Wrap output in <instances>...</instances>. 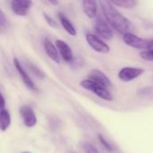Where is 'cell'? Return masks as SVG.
Listing matches in <instances>:
<instances>
[{
  "instance_id": "6da1fadb",
  "label": "cell",
  "mask_w": 153,
  "mask_h": 153,
  "mask_svg": "<svg viewBox=\"0 0 153 153\" xmlns=\"http://www.w3.org/2000/svg\"><path fill=\"white\" fill-rule=\"evenodd\" d=\"M100 5L107 22L113 29L123 34L133 33L135 30L134 25L115 7L112 2L100 1Z\"/></svg>"
},
{
  "instance_id": "7a4b0ae2",
  "label": "cell",
  "mask_w": 153,
  "mask_h": 153,
  "mask_svg": "<svg viewBox=\"0 0 153 153\" xmlns=\"http://www.w3.org/2000/svg\"><path fill=\"white\" fill-rule=\"evenodd\" d=\"M81 86L85 89L88 90L91 92H93L95 95H97L98 97L108 100V101H111L113 100V97L111 95V93L109 92V91L108 90V88L90 80V79H86L81 82Z\"/></svg>"
},
{
  "instance_id": "3957f363",
  "label": "cell",
  "mask_w": 153,
  "mask_h": 153,
  "mask_svg": "<svg viewBox=\"0 0 153 153\" xmlns=\"http://www.w3.org/2000/svg\"><path fill=\"white\" fill-rule=\"evenodd\" d=\"M123 40L125 41V43L126 45H128L132 48H138V49H145V50L148 49V47H149V44L151 41V40L140 38L134 33L124 34Z\"/></svg>"
},
{
  "instance_id": "277c9868",
  "label": "cell",
  "mask_w": 153,
  "mask_h": 153,
  "mask_svg": "<svg viewBox=\"0 0 153 153\" xmlns=\"http://www.w3.org/2000/svg\"><path fill=\"white\" fill-rule=\"evenodd\" d=\"M94 30L99 36L105 39L109 40L113 39V30L107 20H104L102 17H99L97 19L94 25Z\"/></svg>"
},
{
  "instance_id": "5b68a950",
  "label": "cell",
  "mask_w": 153,
  "mask_h": 153,
  "mask_svg": "<svg viewBox=\"0 0 153 153\" xmlns=\"http://www.w3.org/2000/svg\"><path fill=\"white\" fill-rule=\"evenodd\" d=\"M86 40H87L88 44L91 46V48L99 53L107 54L110 51L109 46L96 35H93L91 33L87 34L86 35Z\"/></svg>"
},
{
  "instance_id": "8992f818",
  "label": "cell",
  "mask_w": 153,
  "mask_h": 153,
  "mask_svg": "<svg viewBox=\"0 0 153 153\" xmlns=\"http://www.w3.org/2000/svg\"><path fill=\"white\" fill-rule=\"evenodd\" d=\"M144 73V70L138 67H124L118 73V77L124 82L133 81Z\"/></svg>"
},
{
  "instance_id": "52a82bcc",
  "label": "cell",
  "mask_w": 153,
  "mask_h": 153,
  "mask_svg": "<svg viewBox=\"0 0 153 153\" xmlns=\"http://www.w3.org/2000/svg\"><path fill=\"white\" fill-rule=\"evenodd\" d=\"M20 113H21V117L22 118L23 124L27 127H33L34 126H36L37 117L33 109L30 106L28 105L22 106L20 108Z\"/></svg>"
},
{
  "instance_id": "ba28073f",
  "label": "cell",
  "mask_w": 153,
  "mask_h": 153,
  "mask_svg": "<svg viewBox=\"0 0 153 153\" xmlns=\"http://www.w3.org/2000/svg\"><path fill=\"white\" fill-rule=\"evenodd\" d=\"M32 2L30 0H13L11 2L13 12L19 16L27 15L28 10L31 7Z\"/></svg>"
},
{
  "instance_id": "9c48e42d",
  "label": "cell",
  "mask_w": 153,
  "mask_h": 153,
  "mask_svg": "<svg viewBox=\"0 0 153 153\" xmlns=\"http://www.w3.org/2000/svg\"><path fill=\"white\" fill-rule=\"evenodd\" d=\"M88 79H90L106 88H110L112 86V82H111L110 79L103 72L97 70V69L91 71V73L89 74Z\"/></svg>"
},
{
  "instance_id": "30bf717a",
  "label": "cell",
  "mask_w": 153,
  "mask_h": 153,
  "mask_svg": "<svg viewBox=\"0 0 153 153\" xmlns=\"http://www.w3.org/2000/svg\"><path fill=\"white\" fill-rule=\"evenodd\" d=\"M56 46L58 49L60 56L65 62H72L74 60L73 50L66 42H65L64 40H61V39H57L56 41Z\"/></svg>"
},
{
  "instance_id": "8fae6325",
  "label": "cell",
  "mask_w": 153,
  "mask_h": 153,
  "mask_svg": "<svg viewBox=\"0 0 153 153\" xmlns=\"http://www.w3.org/2000/svg\"><path fill=\"white\" fill-rule=\"evenodd\" d=\"M13 64H14V66H15L17 72H18L19 74H20V76L22 77V79L24 84L26 85V87H27L28 89L31 90V91H36L37 89H36V86H35L34 82H33L32 80L30 78L29 74H28L27 72L24 70L23 66L22 65V64L19 62V60H18L17 58H14V59H13Z\"/></svg>"
},
{
  "instance_id": "7c38bea8",
  "label": "cell",
  "mask_w": 153,
  "mask_h": 153,
  "mask_svg": "<svg viewBox=\"0 0 153 153\" xmlns=\"http://www.w3.org/2000/svg\"><path fill=\"white\" fill-rule=\"evenodd\" d=\"M44 48H45V51L49 58H51L54 62H56L57 64L60 63V54L58 52L56 46H55L48 39H46L44 41Z\"/></svg>"
},
{
  "instance_id": "4fadbf2b",
  "label": "cell",
  "mask_w": 153,
  "mask_h": 153,
  "mask_svg": "<svg viewBox=\"0 0 153 153\" xmlns=\"http://www.w3.org/2000/svg\"><path fill=\"white\" fill-rule=\"evenodd\" d=\"M82 9L89 18H94L98 12L97 3L92 0H84L82 1Z\"/></svg>"
},
{
  "instance_id": "5bb4252c",
  "label": "cell",
  "mask_w": 153,
  "mask_h": 153,
  "mask_svg": "<svg viewBox=\"0 0 153 153\" xmlns=\"http://www.w3.org/2000/svg\"><path fill=\"white\" fill-rule=\"evenodd\" d=\"M59 20H60V22H61V24H62V26L64 27V29L70 34V35H72V36H75L76 35V29H75V27L74 26V24L71 22V21L66 17V16H65L63 13H59Z\"/></svg>"
},
{
  "instance_id": "9a60e30c",
  "label": "cell",
  "mask_w": 153,
  "mask_h": 153,
  "mask_svg": "<svg viewBox=\"0 0 153 153\" xmlns=\"http://www.w3.org/2000/svg\"><path fill=\"white\" fill-rule=\"evenodd\" d=\"M0 118H1V129L4 132L11 125V116H10V113L5 108L1 109V111H0Z\"/></svg>"
},
{
  "instance_id": "2e32d148",
  "label": "cell",
  "mask_w": 153,
  "mask_h": 153,
  "mask_svg": "<svg viewBox=\"0 0 153 153\" xmlns=\"http://www.w3.org/2000/svg\"><path fill=\"white\" fill-rule=\"evenodd\" d=\"M112 4L114 5H117L124 8H132L136 4V2L134 0H118V1H113Z\"/></svg>"
},
{
  "instance_id": "e0dca14e",
  "label": "cell",
  "mask_w": 153,
  "mask_h": 153,
  "mask_svg": "<svg viewBox=\"0 0 153 153\" xmlns=\"http://www.w3.org/2000/svg\"><path fill=\"white\" fill-rule=\"evenodd\" d=\"M28 67H29L30 70L32 72V74H33L34 75H36L37 77H39V78H44V77H45L44 73H43L39 68H38L37 66H34V65H32L31 64H30V65H28Z\"/></svg>"
},
{
  "instance_id": "ac0fdd59",
  "label": "cell",
  "mask_w": 153,
  "mask_h": 153,
  "mask_svg": "<svg viewBox=\"0 0 153 153\" xmlns=\"http://www.w3.org/2000/svg\"><path fill=\"white\" fill-rule=\"evenodd\" d=\"M82 148L86 153H100L95 146H93L92 144H91L90 143H87V142L82 143Z\"/></svg>"
},
{
  "instance_id": "d6986e66",
  "label": "cell",
  "mask_w": 153,
  "mask_h": 153,
  "mask_svg": "<svg viewBox=\"0 0 153 153\" xmlns=\"http://www.w3.org/2000/svg\"><path fill=\"white\" fill-rule=\"evenodd\" d=\"M140 56L144 60L153 61V51H151V50H143L140 53Z\"/></svg>"
},
{
  "instance_id": "ffe728a7",
  "label": "cell",
  "mask_w": 153,
  "mask_h": 153,
  "mask_svg": "<svg viewBox=\"0 0 153 153\" xmlns=\"http://www.w3.org/2000/svg\"><path fill=\"white\" fill-rule=\"evenodd\" d=\"M99 140L100 141V143H102V145H103L107 150H108L109 152H112V150H113L112 146L110 145V143H108L105 140V138H104L101 134H99Z\"/></svg>"
},
{
  "instance_id": "44dd1931",
  "label": "cell",
  "mask_w": 153,
  "mask_h": 153,
  "mask_svg": "<svg viewBox=\"0 0 153 153\" xmlns=\"http://www.w3.org/2000/svg\"><path fill=\"white\" fill-rule=\"evenodd\" d=\"M44 17H45V20H46V22H48V25H50L51 27H56V22L51 17H49V16L47 15L46 13L44 14Z\"/></svg>"
},
{
  "instance_id": "7402d4cb",
  "label": "cell",
  "mask_w": 153,
  "mask_h": 153,
  "mask_svg": "<svg viewBox=\"0 0 153 153\" xmlns=\"http://www.w3.org/2000/svg\"><path fill=\"white\" fill-rule=\"evenodd\" d=\"M6 22V20H5V17H4V14L2 11H0V26L3 28Z\"/></svg>"
},
{
  "instance_id": "603a6c76",
  "label": "cell",
  "mask_w": 153,
  "mask_h": 153,
  "mask_svg": "<svg viewBox=\"0 0 153 153\" xmlns=\"http://www.w3.org/2000/svg\"><path fill=\"white\" fill-rule=\"evenodd\" d=\"M147 50H151L153 51V40L150 41V44H149V47H148V49Z\"/></svg>"
},
{
  "instance_id": "cb8c5ba5",
  "label": "cell",
  "mask_w": 153,
  "mask_h": 153,
  "mask_svg": "<svg viewBox=\"0 0 153 153\" xmlns=\"http://www.w3.org/2000/svg\"><path fill=\"white\" fill-rule=\"evenodd\" d=\"M1 100H2V108H1V109H3V108H4V96H3V94H1Z\"/></svg>"
},
{
  "instance_id": "d4e9b609",
  "label": "cell",
  "mask_w": 153,
  "mask_h": 153,
  "mask_svg": "<svg viewBox=\"0 0 153 153\" xmlns=\"http://www.w3.org/2000/svg\"><path fill=\"white\" fill-rule=\"evenodd\" d=\"M23 153H29V152H23Z\"/></svg>"
}]
</instances>
